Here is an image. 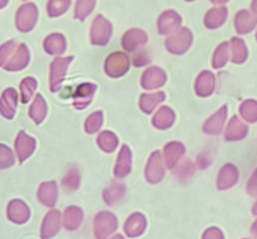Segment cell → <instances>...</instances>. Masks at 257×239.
Instances as JSON below:
<instances>
[{"label": "cell", "mask_w": 257, "mask_h": 239, "mask_svg": "<svg viewBox=\"0 0 257 239\" xmlns=\"http://www.w3.org/2000/svg\"><path fill=\"white\" fill-rule=\"evenodd\" d=\"M193 42V34L188 28L182 27L170 34L166 39L165 45L167 50L172 54H185L191 48Z\"/></svg>", "instance_id": "1"}, {"label": "cell", "mask_w": 257, "mask_h": 239, "mask_svg": "<svg viewBox=\"0 0 257 239\" xmlns=\"http://www.w3.org/2000/svg\"><path fill=\"white\" fill-rule=\"evenodd\" d=\"M39 12L34 3H25L20 5L15 14V27L19 32L29 33L37 25Z\"/></svg>", "instance_id": "2"}, {"label": "cell", "mask_w": 257, "mask_h": 239, "mask_svg": "<svg viewBox=\"0 0 257 239\" xmlns=\"http://www.w3.org/2000/svg\"><path fill=\"white\" fill-rule=\"evenodd\" d=\"M112 23L102 14H98L90 27V43L93 45H100V47L107 45L112 37Z\"/></svg>", "instance_id": "3"}, {"label": "cell", "mask_w": 257, "mask_h": 239, "mask_svg": "<svg viewBox=\"0 0 257 239\" xmlns=\"http://www.w3.org/2000/svg\"><path fill=\"white\" fill-rule=\"evenodd\" d=\"M131 67V60L128 55L123 52H114L108 55L104 63V70L107 75L118 78L124 75Z\"/></svg>", "instance_id": "4"}, {"label": "cell", "mask_w": 257, "mask_h": 239, "mask_svg": "<svg viewBox=\"0 0 257 239\" xmlns=\"http://www.w3.org/2000/svg\"><path fill=\"white\" fill-rule=\"evenodd\" d=\"M117 228V218L109 212H100L94 218V234L97 239H105Z\"/></svg>", "instance_id": "5"}, {"label": "cell", "mask_w": 257, "mask_h": 239, "mask_svg": "<svg viewBox=\"0 0 257 239\" xmlns=\"http://www.w3.org/2000/svg\"><path fill=\"white\" fill-rule=\"evenodd\" d=\"M182 18L176 10H166L158 17L157 30L161 35H170L181 28Z\"/></svg>", "instance_id": "6"}, {"label": "cell", "mask_w": 257, "mask_h": 239, "mask_svg": "<svg viewBox=\"0 0 257 239\" xmlns=\"http://www.w3.org/2000/svg\"><path fill=\"white\" fill-rule=\"evenodd\" d=\"M73 59H74V57H57L52 62V64H50V90L52 92H57L58 90L59 84L64 79L68 65L72 63Z\"/></svg>", "instance_id": "7"}, {"label": "cell", "mask_w": 257, "mask_h": 239, "mask_svg": "<svg viewBox=\"0 0 257 239\" xmlns=\"http://www.w3.org/2000/svg\"><path fill=\"white\" fill-rule=\"evenodd\" d=\"M148 42V35L145 30L132 28L122 37V48L125 52H137L142 45Z\"/></svg>", "instance_id": "8"}, {"label": "cell", "mask_w": 257, "mask_h": 239, "mask_svg": "<svg viewBox=\"0 0 257 239\" xmlns=\"http://www.w3.org/2000/svg\"><path fill=\"white\" fill-rule=\"evenodd\" d=\"M30 60V53L28 49L27 44L22 43L17 47L15 52L13 53V55L10 57V59L8 60L7 64L4 65V69L7 72H19L23 70L28 64H29Z\"/></svg>", "instance_id": "9"}, {"label": "cell", "mask_w": 257, "mask_h": 239, "mask_svg": "<svg viewBox=\"0 0 257 239\" xmlns=\"http://www.w3.org/2000/svg\"><path fill=\"white\" fill-rule=\"evenodd\" d=\"M18 92L14 88H8L0 97V114L5 119H13L17 113Z\"/></svg>", "instance_id": "10"}, {"label": "cell", "mask_w": 257, "mask_h": 239, "mask_svg": "<svg viewBox=\"0 0 257 239\" xmlns=\"http://www.w3.org/2000/svg\"><path fill=\"white\" fill-rule=\"evenodd\" d=\"M233 24H235V29L238 34H248V33H251L256 28L257 17L252 12L242 9L236 13Z\"/></svg>", "instance_id": "11"}, {"label": "cell", "mask_w": 257, "mask_h": 239, "mask_svg": "<svg viewBox=\"0 0 257 239\" xmlns=\"http://www.w3.org/2000/svg\"><path fill=\"white\" fill-rule=\"evenodd\" d=\"M35 149L34 138L29 137L25 132H19L17 139H15V152H17L18 159L20 163L27 160L33 154Z\"/></svg>", "instance_id": "12"}, {"label": "cell", "mask_w": 257, "mask_h": 239, "mask_svg": "<svg viewBox=\"0 0 257 239\" xmlns=\"http://www.w3.org/2000/svg\"><path fill=\"white\" fill-rule=\"evenodd\" d=\"M166 82V74L161 68L151 67L142 75V87L147 90L158 89Z\"/></svg>", "instance_id": "13"}, {"label": "cell", "mask_w": 257, "mask_h": 239, "mask_svg": "<svg viewBox=\"0 0 257 239\" xmlns=\"http://www.w3.org/2000/svg\"><path fill=\"white\" fill-rule=\"evenodd\" d=\"M7 214L9 220L17 224H23L27 222L30 217V210L28 205L23 200L14 199L8 204Z\"/></svg>", "instance_id": "14"}, {"label": "cell", "mask_w": 257, "mask_h": 239, "mask_svg": "<svg viewBox=\"0 0 257 239\" xmlns=\"http://www.w3.org/2000/svg\"><path fill=\"white\" fill-rule=\"evenodd\" d=\"M163 175H165V169L162 165L161 153H152L147 163V167H146V178L150 183H158L162 180Z\"/></svg>", "instance_id": "15"}, {"label": "cell", "mask_w": 257, "mask_h": 239, "mask_svg": "<svg viewBox=\"0 0 257 239\" xmlns=\"http://www.w3.org/2000/svg\"><path fill=\"white\" fill-rule=\"evenodd\" d=\"M228 10L227 8L220 5V7H215L212 9L208 10L205 14L203 18V24L207 29H218L220 27H222L225 24L226 19H227Z\"/></svg>", "instance_id": "16"}, {"label": "cell", "mask_w": 257, "mask_h": 239, "mask_svg": "<svg viewBox=\"0 0 257 239\" xmlns=\"http://www.w3.org/2000/svg\"><path fill=\"white\" fill-rule=\"evenodd\" d=\"M131 165H132V154L127 145H122L118 154L117 163L114 167V175L118 179H123L131 173Z\"/></svg>", "instance_id": "17"}, {"label": "cell", "mask_w": 257, "mask_h": 239, "mask_svg": "<svg viewBox=\"0 0 257 239\" xmlns=\"http://www.w3.org/2000/svg\"><path fill=\"white\" fill-rule=\"evenodd\" d=\"M95 89H97V87L94 84H90V83H83V84H80L77 88V90H75L74 97H73V99H74V102H73L74 107L79 110L84 109L92 102V98Z\"/></svg>", "instance_id": "18"}, {"label": "cell", "mask_w": 257, "mask_h": 239, "mask_svg": "<svg viewBox=\"0 0 257 239\" xmlns=\"http://www.w3.org/2000/svg\"><path fill=\"white\" fill-rule=\"evenodd\" d=\"M44 50L50 55H60L67 49V40L60 33H52L43 42Z\"/></svg>", "instance_id": "19"}, {"label": "cell", "mask_w": 257, "mask_h": 239, "mask_svg": "<svg viewBox=\"0 0 257 239\" xmlns=\"http://www.w3.org/2000/svg\"><path fill=\"white\" fill-rule=\"evenodd\" d=\"M238 170L233 164H226L218 173L217 177V188L220 190H226L233 187L237 183Z\"/></svg>", "instance_id": "20"}, {"label": "cell", "mask_w": 257, "mask_h": 239, "mask_svg": "<svg viewBox=\"0 0 257 239\" xmlns=\"http://www.w3.org/2000/svg\"><path fill=\"white\" fill-rule=\"evenodd\" d=\"M60 227V214L58 210L53 209L47 213L42 224V238L48 239L55 235Z\"/></svg>", "instance_id": "21"}, {"label": "cell", "mask_w": 257, "mask_h": 239, "mask_svg": "<svg viewBox=\"0 0 257 239\" xmlns=\"http://www.w3.org/2000/svg\"><path fill=\"white\" fill-rule=\"evenodd\" d=\"M185 154V147L180 142H171L165 147V163L167 168L173 169L178 165L181 158Z\"/></svg>", "instance_id": "22"}, {"label": "cell", "mask_w": 257, "mask_h": 239, "mask_svg": "<svg viewBox=\"0 0 257 239\" xmlns=\"http://www.w3.org/2000/svg\"><path fill=\"white\" fill-rule=\"evenodd\" d=\"M57 183L55 182H45L40 184L38 189V199L47 207L52 208L57 203Z\"/></svg>", "instance_id": "23"}, {"label": "cell", "mask_w": 257, "mask_h": 239, "mask_svg": "<svg viewBox=\"0 0 257 239\" xmlns=\"http://www.w3.org/2000/svg\"><path fill=\"white\" fill-rule=\"evenodd\" d=\"M196 94L198 97H208L215 88V77L211 72H202L196 80Z\"/></svg>", "instance_id": "24"}, {"label": "cell", "mask_w": 257, "mask_h": 239, "mask_svg": "<svg viewBox=\"0 0 257 239\" xmlns=\"http://www.w3.org/2000/svg\"><path fill=\"white\" fill-rule=\"evenodd\" d=\"M226 114H227V107L223 105L220 110L215 113L203 125V132L207 134H218L222 130L223 123H225Z\"/></svg>", "instance_id": "25"}, {"label": "cell", "mask_w": 257, "mask_h": 239, "mask_svg": "<svg viewBox=\"0 0 257 239\" xmlns=\"http://www.w3.org/2000/svg\"><path fill=\"white\" fill-rule=\"evenodd\" d=\"M246 135H247V127L237 117L231 118L230 123L227 125V129L225 132L226 140L235 142V140H241Z\"/></svg>", "instance_id": "26"}, {"label": "cell", "mask_w": 257, "mask_h": 239, "mask_svg": "<svg viewBox=\"0 0 257 239\" xmlns=\"http://www.w3.org/2000/svg\"><path fill=\"white\" fill-rule=\"evenodd\" d=\"M230 49H231V62L236 63V64H241V63L246 62L248 57L247 47L243 39L238 37H233L230 42Z\"/></svg>", "instance_id": "27"}, {"label": "cell", "mask_w": 257, "mask_h": 239, "mask_svg": "<svg viewBox=\"0 0 257 239\" xmlns=\"http://www.w3.org/2000/svg\"><path fill=\"white\" fill-rule=\"evenodd\" d=\"M146 228L145 217L140 213H135L127 219L124 224V232L128 237H137L142 234Z\"/></svg>", "instance_id": "28"}, {"label": "cell", "mask_w": 257, "mask_h": 239, "mask_svg": "<svg viewBox=\"0 0 257 239\" xmlns=\"http://www.w3.org/2000/svg\"><path fill=\"white\" fill-rule=\"evenodd\" d=\"M173 122H175V113H173V110L168 107L160 108V110L156 113V115L153 117L152 120L153 125H155L156 128H158V129L162 130L170 128L171 125L173 124Z\"/></svg>", "instance_id": "29"}, {"label": "cell", "mask_w": 257, "mask_h": 239, "mask_svg": "<svg viewBox=\"0 0 257 239\" xmlns=\"http://www.w3.org/2000/svg\"><path fill=\"white\" fill-rule=\"evenodd\" d=\"M47 115V103L40 94L35 95L32 105L29 108V117L34 120L35 124H40Z\"/></svg>", "instance_id": "30"}, {"label": "cell", "mask_w": 257, "mask_h": 239, "mask_svg": "<svg viewBox=\"0 0 257 239\" xmlns=\"http://www.w3.org/2000/svg\"><path fill=\"white\" fill-rule=\"evenodd\" d=\"M124 193L125 188L122 183L113 182L109 187L105 188L104 193H103V198H104V202L107 203V204L113 205L122 199Z\"/></svg>", "instance_id": "31"}, {"label": "cell", "mask_w": 257, "mask_h": 239, "mask_svg": "<svg viewBox=\"0 0 257 239\" xmlns=\"http://www.w3.org/2000/svg\"><path fill=\"white\" fill-rule=\"evenodd\" d=\"M83 220V213L78 207H68L64 213V227L68 230H75Z\"/></svg>", "instance_id": "32"}, {"label": "cell", "mask_w": 257, "mask_h": 239, "mask_svg": "<svg viewBox=\"0 0 257 239\" xmlns=\"http://www.w3.org/2000/svg\"><path fill=\"white\" fill-rule=\"evenodd\" d=\"M165 100V93L158 92V93H152V94H143L141 97L140 105L141 109L145 113H152L153 109L157 107L158 103L163 102Z\"/></svg>", "instance_id": "33"}, {"label": "cell", "mask_w": 257, "mask_h": 239, "mask_svg": "<svg viewBox=\"0 0 257 239\" xmlns=\"http://www.w3.org/2000/svg\"><path fill=\"white\" fill-rule=\"evenodd\" d=\"M230 59V43L223 42L216 48L215 53H213L212 65L215 69H220V68L225 67L226 63Z\"/></svg>", "instance_id": "34"}, {"label": "cell", "mask_w": 257, "mask_h": 239, "mask_svg": "<svg viewBox=\"0 0 257 239\" xmlns=\"http://www.w3.org/2000/svg\"><path fill=\"white\" fill-rule=\"evenodd\" d=\"M97 0H77L74 7V18L75 19L84 22L95 8Z\"/></svg>", "instance_id": "35"}, {"label": "cell", "mask_w": 257, "mask_h": 239, "mask_svg": "<svg viewBox=\"0 0 257 239\" xmlns=\"http://www.w3.org/2000/svg\"><path fill=\"white\" fill-rule=\"evenodd\" d=\"M72 0H48L47 14L49 18H57L65 14L69 9Z\"/></svg>", "instance_id": "36"}, {"label": "cell", "mask_w": 257, "mask_h": 239, "mask_svg": "<svg viewBox=\"0 0 257 239\" xmlns=\"http://www.w3.org/2000/svg\"><path fill=\"white\" fill-rule=\"evenodd\" d=\"M97 143L102 150L107 153H112L113 150L117 148L118 145V139L112 132H108V130H104V132L100 133L97 138Z\"/></svg>", "instance_id": "37"}, {"label": "cell", "mask_w": 257, "mask_h": 239, "mask_svg": "<svg viewBox=\"0 0 257 239\" xmlns=\"http://www.w3.org/2000/svg\"><path fill=\"white\" fill-rule=\"evenodd\" d=\"M35 89H37V80L32 77L24 78V80L20 83V100L23 104L29 103Z\"/></svg>", "instance_id": "38"}, {"label": "cell", "mask_w": 257, "mask_h": 239, "mask_svg": "<svg viewBox=\"0 0 257 239\" xmlns=\"http://www.w3.org/2000/svg\"><path fill=\"white\" fill-rule=\"evenodd\" d=\"M63 188H64L65 190H68V192H74V190H77V188L79 187L80 184V174L79 172H78L75 168H72V169H69L67 172V174L64 175V178H63Z\"/></svg>", "instance_id": "39"}, {"label": "cell", "mask_w": 257, "mask_h": 239, "mask_svg": "<svg viewBox=\"0 0 257 239\" xmlns=\"http://www.w3.org/2000/svg\"><path fill=\"white\" fill-rule=\"evenodd\" d=\"M241 117L250 123L257 122V102L250 99L246 100L240 107Z\"/></svg>", "instance_id": "40"}, {"label": "cell", "mask_w": 257, "mask_h": 239, "mask_svg": "<svg viewBox=\"0 0 257 239\" xmlns=\"http://www.w3.org/2000/svg\"><path fill=\"white\" fill-rule=\"evenodd\" d=\"M103 123V114L102 112H94L93 114H90L89 117L85 120V132L93 134V133H97L100 129Z\"/></svg>", "instance_id": "41"}, {"label": "cell", "mask_w": 257, "mask_h": 239, "mask_svg": "<svg viewBox=\"0 0 257 239\" xmlns=\"http://www.w3.org/2000/svg\"><path fill=\"white\" fill-rule=\"evenodd\" d=\"M17 47L18 45L15 40H9V42L0 45V67L4 68V65L7 64L8 60L10 59V57H12L13 53L15 52Z\"/></svg>", "instance_id": "42"}, {"label": "cell", "mask_w": 257, "mask_h": 239, "mask_svg": "<svg viewBox=\"0 0 257 239\" xmlns=\"http://www.w3.org/2000/svg\"><path fill=\"white\" fill-rule=\"evenodd\" d=\"M15 163L14 154L8 145L0 144V169L13 167Z\"/></svg>", "instance_id": "43"}, {"label": "cell", "mask_w": 257, "mask_h": 239, "mask_svg": "<svg viewBox=\"0 0 257 239\" xmlns=\"http://www.w3.org/2000/svg\"><path fill=\"white\" fill-rule=\"evenodd\" d=\"M193 174V165L190 160H185L183 163L178 164L177 169H176V175H177L178 179H187L188 177Z\"/></svg>", "instance_id": "44"}, {"label": "cell", "mask_w": 257, "mask_h": 239, "mask_svg": "<svg viewBox=\"0 0 257 239\" xmlns=\"http://www.w3.org/2000/svg\"><path fill=\"white\" fill-rule=\"evenodd\" d=\"M151 62L150 53L146 49H138L133 55V64L136 67H143V65L148 64Z\"/></svg>", "instance_id": "45"}, {"label": "cell", "mask_w": 257, "mask_h": 239, "mask_svg": "<svg viewBox=\"0 0 257 239\" xmlns=\"http://www.w3.org/2000/svg\"><path fill=\"white\" fill-rule=\"evenodd\" d=\"M247 192L251 195H257V169L253 172L252 177L250 178L247 183Z\"/></svg>", "instance_id": "46"}, {"label": "cell", "mask_w": 257, "mask_h": 239, "mask_svg": "<svg viewBox=\"0 0 257 239\" xmlns=\"http://www.w3.org/2000/svg\"><path fill=\"white\" fill-rule=\"evenodd\" d=\"M203 239H223V235L217 228H210L203 234Z\"/></svg>", "instance_id": "47"}, {"label": "cell", "mask_w": 257, "mask_h": 239, "mask_svg": "<svg viewBox=\"0 0 257 239\" xmlns=\"http://www.w3.org/2000/svg\"><path fill=\"white\" fill-rule=\"evenodd\" d=\"M251 12L257 17V0H252V3H251Z\"/></svg>", "instance_id": "48"}, {"label": "cell", "mask_w": 257, "mask_h": 239, "mask_svg": "<svg viewBox=\"0 0 257 239\" xmlns=\"http://www.w3.org/2000/svg\"><path fill=\"white\" fill-rule=\"evenodd\" d=\"M210 2L216 5H222V4H226V3H228L230 0H210Z\"/></svg>", "instance_id": "49"}, {"label": "cell", "mask_w": 257, "mask_h": 239, "mask_svg": "<svg viewBox=\"0 0 257 239\" xmlns=\"http://www.w3.org/2000/svg\"><path fill=\"white\" fill-rule=\"evenodd\" d=\"M8 3H9V0H0V9H4L8 5Z\"/></svg>", "instance_id": "50"}, {"label": "cell", "mask_w": 257, "mask_h": 239, "mask_svg": "<svg viewBox=\"0 0 257 239\" xmlns=\"http://www.w3.org/2000/svg\"><path fill=\"white\" fill-rule=\"evenodd\" d=\"M252 233L257 237V220L253 223V225H252Z\"/></svg>", "instance_id": "51"}, {"label": "cell", "mask_w": 257, "mask_h": 239, "mask_svg": "<svg viewBox=\"0 0 257 239\" xmlns=\"http://www.w3.org/2000/svg\"><path fill=\"white\" fill-rule=\"evenodd\" d=\"M253 214H257V202H256V204L253 205Z\"/></svg>", "instance_id": "52"}, {"label": "cell", "mask_w": 257, "mask_h": 239, "mask_svg": "<svg viewBox=\"0 0 257 239\" xmlns=\"http://www.w3.org/2000/svg\"><path fill=\"white\" fill-rule=\"evenodd\" d=\"M110 239H123V237H122V235H119V234H118V235H114V237H113V238H110Z\"/></svg>", "instance_id": "53"}, {"label": "cell", "mask_w": 257, "mask_h": 239, "mask_svg": "<svg viewBox=\"0 0 257 239\" xmlns=\"http://www.w3.org/2000/svg\"><path fill=\"white\" fill-rule=\"evenodd\" d=\"M185 2H195V0H185Z\"/></svg>", "instance_id": "54"}, {"label": "cell", "mask_w": 257, "mask_h": 239, "mask_svg": "<svg viewBox=\"0 0 257 239\" xmlns=\"http://www.w3.org/2000/svg\"><path fill=\"white\" fill-rule=\"evenodd\" d=\"M256 42H257V32H256Z\"/></svg>", "instance_id": "55"}, {"label": "cell", "mask_w": 257, "mask_h": 239, "mask_svg": "<svg viewBox=\"0 0 257 239\" xmlns=\"http://www.w3.org/2000/svg\"><path fill=\"white\" fill-rule=\"evenodd\" d=\"M23 2H25V0H23Z\"/></svg>", "instance_id": "56"}]
</instances>
